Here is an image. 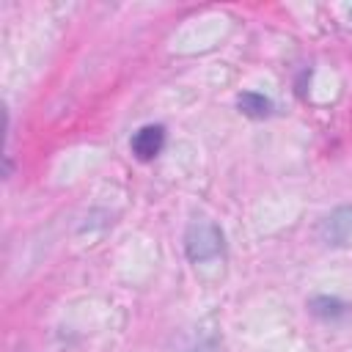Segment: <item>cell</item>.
<instances>
[{
	"label": "cell",
	"instance_id": "4",
	"mask_svg": "<svg viewBox=\"0 0 352 352\" xmlns=\"http://www.w3.org/2000/svg\"><path fill=\"white\" fill-rule=\"evenodd\" d=\"M308 311L319 319H341V316L349 314V302H344L338 297H330V294H319V297L308 300Z\"/></svg>",
	"mask_w": 352,
	"mask_h": 352
},
{
	"label": "cell",
	"instance_id": "1",
	"mask_svg": "<svg viewBox=\"0 0 352 352\" xmlns=\"http://www.w3.org/2000/svg\"><path fill=\"white\" fill-rule=\"evenodd\" d=\"M184 250L192 264L214 261L223 256V231L212 220H195L184 234Z\"/></svg>",
	"mask_w": 352,
	"mask_h": 352
},
{
	"label": "cell",
	"instance_id": "3",
	"mask_svg": "<svg viewBox=\"0 0 352 352\" xmlns=\"http://www.w3.org/2000/svg\"><path fill=\"white\" fill-rule=\"evenodd\" d=\"M162 146H165V126H162V124H146V126H140V129L132 135V140H129V148H132V154H135L140 162L154 160V157L162 151Z\"/></svg>",
	"mask_w": 352,
	"mask_h": 352
},
{
	"label": "cell",
	"instance_id": "2",
	"mask_svg": "<svg viewBox=\"0 0 352 352\" xmlns=\"http://www.w3.org/2000/svg\"><path fill=\"white\" fill-rule=\"evenodd\" d=\"M319 239L330 248H352V206H336L319 223Z\"/></svg>",
	"mask_w": 352,
	"mask_h": 352
},
{
	"label": "cell",
	"instance_id": "5",
	"mask_svg": "<svg viewBox=\"0 0 352 352\" xmlns=\"http://www.w3.org/2000/svg\"><path fill=\"white\" fill-rule=\"evenodd\" d=\"M236 107L248 118H267L272 113V99H267L264 94H256V91H245L236 96Z\"/></svg>",
	"mask_w": 352,
	"mask_h": 352
},
{
	"label": "cell",
	"instance_id": "6",
	"mask_svg": "<svg viewBox=\"0 0 352 352\" xmlns=\"http://www.w3.org/2000/svg\"><path fill=\"white\" fill-rule=\"evenodd\" d=\"M349 16H352V8H349Z\"/></svg>",
	"mask_w": 352,
	"mask_h": 352
}]
</instances>
